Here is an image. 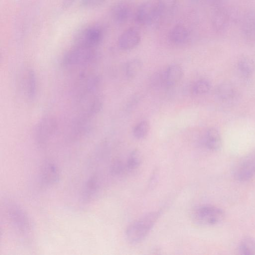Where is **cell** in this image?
Returning <instances> with one entry per match:
<instances>
[{
  "mask_svg": "<svg viewBox=\"0 0 255 255\" xmlns=\"http://www.w3.org/2000/svg\"><path fill=\"white\" fill-rule=\"evenodd\" d=\"M162 212L158 210L147 213L131 223L126 231L128 242L133 244L142 242L151 230Z\"/></svg>",
  "mask_w": 255,
  "mask_h": 255,
  "instance_id": "obj_1",
  "label": "cell"
},
{
  "mask_svg": "<svg viewBox=\"0 0 255 255\" xmlns=\"http://www.w3.org/2000/svg\"><path fill=\"white\" fill-rule=\"evenodd\" d=\"M221 209L209 205H203L195 208L191 213L193 222L201 226H212L220 223L224 217Z\"/></svg>",
  "mask_w": 255,
  "mask_h": 255,
  "instance_id": "obj_2",
  "label": "cell"
},
{
  "mask_svg": "<svg viewBox=\"0 0 255 255\" xmlns=\"http://www.w3.org/2000/svg\"><path fill=\"white\" fill-rule=\"evenodd\" d=\"M104 34L103 29L98 24L84 26L75 33V45L95 48L102 42Z\"/></svg>",
  "mask_w": 255,
  "mask_h": 255,
  "instance_id": "obj_3",
  "label": "cell"
},
{
  "mask_svg": "<svg viewBox=\"0 0 255 255\" xmlns=\"http://www.w3.org/2000/svg\"><path fill=\"white\" fill-rule=\"evenodd\" d=\"M96 55L95 48L75 45L65 54L62 63L66 67L88 64L95 59Z\"/></svg>",
  "mask_w": 255,
  "mask_h": 255,
  "instance_id": "obj_4",
  "label": "cell"
},
{
  "mask_svg": "<svg viewBox=\"0 0 255 255\" xmlns=\"http://www.w3.org/2000/svg\"><path fill=\"white\" fill-rule=\"evenodd\" d=\"M135 18L142 25H151L159 22L162 16L157 1L148 0L142 3L137 8Z\"/></svg>",
  "mask_w": 255,
  "mask_h": 255,
  "instance_id": "obj_5",
  "label": "cell"
},
{
  "mask_svg": "<svg viewBox=\"0 0 255 255\" xmlns=\"http://www.w3.org/2000/svg\"><path fill=\"white\" fill-rule=\"evenodd\" d=\"M8 218L12 225L20 234L24 235L31 230L30 220L23 209L13 202H8L6 206Z\"/></svg>",
  "mask_w": 255,
  "mask_h": 255,
  "instance_id": "obj_6",
  "label": "cell"
},
{
  "mask_svg": "<svg viewBox=\"0 0 255 255\" xmlns=\"http://www.w3.org/2000/svg\"><path fill=\"white\" fill-rule=\"evenodd\" d=\"M255 174V149L241 159L234 171L235 179L240 181H246Z\"/></svg>",
  "mask_w": 255,
  "mask_h": 255,
  "instance_id": "obj_7",
  "label": "cell"
},
{
  "mask_svg": "<svg viewBox=\"0 0 255 255\" xmlns=\"http://www.w3.org/2000/svg\"><path fill=\"white\" fill-rule=\"evenodd\" d=\"M56 124L51 117L43 118L38 124L35 130V141L40 146H44L54 133Z\"/></svg>",
  "mask_w": 255,
  "mask_h": 255,
  "instance_id": "obj_8",
  "label": "cell"
},
{
  "mask_svg": "<svg viewBox=\"0 0 255 255\" xmlns=\"http://www.w3.org/2000/svg\"><path fill=\"white\" fill-rule=\"evenodd\" d=\"M133 5L130 0H119L111 7V15L118 24H124L129 19L132 13Z\"/></svg>",
  "mask_w": 255,
  "mask_h": 255,
  "instance_id": "obj_9",
  "label": "cell"
},
{
  "mask_svg": "<svg viewBox=\"0 0 255 255\" xmlns=\"http://www.w3.org/2000/svg\"><path fill=\"white\" fill-rule=\"evenodd\" d=\"M140 39L139 32L135 28L130 27L121 34L118 39V44L122 49L129 50L136 47Z\"/></svg>",
  "mask_w": 255,
  "mask_h": 255,
  "instance_id": "obj_10",
  "label": "cell"
},
{
  "mask_svg": "<svg viewBox=\"0 0 255 255\" xmlns=\"http://www.w3.org/2000/svg\"><path fill=\"white\" fill-rule=\"evenodd\" d=\"M59 171L56 165L52 162L44 163L41 169L40 181L45 186H52L59 180Z\"/></svg>",
  "mask_w": 255,
  "mask_h": 255,
  "instance_id": "obj_11",
  "label": "cell"
},
{
  "mask_svg": "<svg viewBox=\"0 0 255 255\" xmlns=\"http://www.w3.org/2000/svg\"><path fill=\"white\" fill-rule=\"evenodd\" d=\"M229 15L223 5L212 8L211 15V23L216 32H222L227 27Z\"/></svg>",
  "mask_w": 255,
  "mask_h": 255,
  "instance_id": "obj_12",
  "label": "cell"
},
{
  "mask_svg": "<svg viewBox=\"0 0 255 255\" xmlns=\"http://www.w3.org/2000/svg\"><path fill=\"white\" fill-rule=\"evenodd\" d=\"M241 32L248 41H255V10H250L244 14L242 20Z\"/></svg>",
  "mask_w": 255,
  "mask_h": 255,
  "instance_id": "obj_13",
  "label": "cell"
},
{
  "mask_svg": "<svg viewBox=\"0 0 255 255\" xmlns=\"http://www.w3.org/2000/svg\"><path fill=\"white\" fill-rule=\"evenodd\" d=\"M99 181L97 176L93 175L85 182L82 193L83 202L90 201L95 196L99 189Z\"/></svg>",
  "mask_w": 255,
  "mask_h": 255,
  "instance_id": "obj_14",
  "label": "cell"
},
{
  "mask_svg": "<svg viewBox=\"0 0 255 255\" xmlns=\"http://www.w3.org/2000/svg\"><path fill=\"white\" fill-rule=\"evenodd\" d=\"M215 94L220 100L227 102L235 98L237 91L232 84L229 82H223L216 87Z\"/></svg>",
  "mask_w": 255,
  "mask_h": 255,
  "instance_id": "obj_15",
  "label": "cell"
},
{
  "mask_svg": "<svg viewBox=\"0 0 255 255\" xmlns=\"http://www.w3.org/2000/svg\"><path fill=\"white\" fill-rule=\"evenodd\" d=\"M183 71L180 66L177 64L169 65L165 73L164 82L169 86L177 84L183 76Z\"/></svg>",
  "mask_w": 255,
  "mask_h": 255,
  "instance_id": "obj_16",
  "label": "cell"
},
{
  "mask_svg": "<svg viewBox=\"0 0 255 255\" xmlns=\"http://www.w3.org/2000/svg\"><path fill=\"white\" fill-rule=\"evenodd\" d=\"M204 142L206 147L210 150L220 149L222 139L218 130L215 128H209L206 132Z\"/></svg>",
  "mask_w": 255,
  "mask_h": 255,
  "instance_id": "obj_17",
  "label": "cell"
},
{
  "mask_svg": "<svg viewBox=\"0 0 255 255\" xmlns=\"http://www.w3.org/2000/svg\"><path fill=\"white\" fill-rule=\"evenodd\" d=\"M189 32L186 27L177 24L170 31L168 37L171 42L175 44L184 43L188 38Z\"/></svg>",
  "mask_w": 255,
  "mask_h": 255,
  "instance_id": "obj_18",
  "label": "cell"
},
{
  "mask_svg": "<svg viewBox=\"0 0 255 255\" xmlns=\"http://www.w3.org/2000/svg\"><path fill=\"white\" fill-rule=\"evenodd\" d=\"M24 86L27 97L33 99L37 91V81L34 72L32 70L26 72L24 76Z\"/></svg>",
  "mask_w": 255,
  "mask_h": 255,
  "instance_id": "obj_19",
  "label": "cell"
},
{
  "mask_svg": "<svg viewBox=\"0 0 255 255\" xmlns=\"http://www.w3.org/2000/svg\"><path fill=\"white\" fill-rule=\"evenodd\" d=\"M238 69L245 78L252 76L255 70L254 61L250 58L244 57L240 59L238 62Z\"/></svg>",
  "mask_w": 255,
  "mask_h": 255,
  "instance_id": "obj_20",
  "label": "cell"
},
{
  "mask_svg": "<svg viewBox=\"0 0 255 255\" xmlns=\"http://www.w3.org/2000/svg\"><path fill=\"white\" fill-rule=\"evenodd\" d=\"M142 67V62L139 59L135 58L129 60L125 66L127 76L129 78L135 77L140 72Z\"/></svg>",
  "mask_w": 255,
  "mask_h": 255,
  "instance_id": "obj_21",
  "label": "cell"
},
{
  "mask_svg": "<svg viewBox=\"0 0 255 255\" xmlns=\"http://www.w3.org/2000/svg\"><path fill=\"white\" fill-rule=\"evenodd\" d=\"M239 252L242 255H255V240L249 237L243 239L239 246Z\"/></svg>",
  "mask_w": 255,
  "mask_h": 255,
  "instance_id": "obj_22",
  "label": "cell"
},
{
  "mask_svg": "<svg viewBox=\"0 0 255 255\" xmlns=\"http://www.w3.org/2000/svg\"><path fill=\"white\" fill-rule=\"evenodd\" d=\"M162 18L166 14L171 13L176 7L177 0H157Z\"/></svg>",
  "mask_w": 255,
  "mask_h": 255,
  "instance_id": "obj_23",
  "label": "cell"
},
{
  "mask_svg": "<svg viewBox=\"0 0 255 255\" xmlns=\"http://www.w3.org/2000/svg\"><path fill=\"white\" fill-rule=\"evenodd\" d=\"M149 123L145 121L138 123L133 129V135L138 139L144 138L147 135L149 131Z\"/></svg>",
  "mask_w": 255,
  "mask_h": 255,
  "instance_id": "obj_24",
  "label": "cell"
},
{
  "mask_svg": "<svg viewBox=\"0 0 255 255\" xmlns=\"http://www.w3.org/2000/svg\"><path fill=\"white\" fill-rule=\"evenodd\" d=\"M211 87L209 81L206 79H201L196 81L193 85L192 91L197 95H201L208 92Z\"/></svg>",
  "mask_w": 255,
  "mask_h": 255,
  "instance_id": "obj_25",
  "label": "cell"
},
{
  "mask_svg": "<svg viewBox=\"0 0 255 255\" xmlns=\"http://www.w3.org/2000/svg\"><path fill=\"white\" fill-rule=\"evenodd\" d=\"M141 158L140 153L137 150L132 151L129 155L126 164V168L130 171L136 169L140 165Z\"/></svg>",
  "mask_w": 255,
  "mask_h": 255,
  "instance_id": "obj_26",
  "label": "cell"
},
{
  "mask_svg": "<svg viewBox=\"0 0 255 255\" xmlns=\"http://www.w3.org/2000/svg\"><path fill=\"white\" fill-rule=\"evenodd\" d=\"M125 167L122 161L120 160H115L110 165V172L111 175L118 176L124 172Z\"/></svg>",
  "mask_w": 255,
  "mask_h": 255,
  "instance_id": "obj_27",
  "label": "cell"
},
{
  "mask_svg": "<svg viewBox=\"0 0 255 255\" xmlns=\"http://www.w3.org/2000/svg\"><path fill=\"white\" fill-rule=\"evenodd\" d=\"M106 0H82L81 5L85 8H93L102 4Z\"/></svg>",
  "mask_w": 255,
  "mask_h": 255,
  "instance_id": "obj_28",
  "label": "cell"
},
{
  "mask_svg": "<svg viewBox=\"0 0 255 255\" xmlns=\"http://www.w3.org/2000/svg\"><path fill=\"white\" fill-rule=\"evenodd\" d=\"M202 2L214 8L223 5V0H202Z\"/></svg>",
  "mask_w": 255,
  "mask_h": 255,
  "instance_id": "obj_29",
  "label": "cell"
},
{
  "mask_svg": "<svg viewBox=\"0 0 255 255\" xmlns=\"http://www.w3.org/2000/svg\"><path fill=\"white\" fill-rule=\"evenodd\" d=\"M75 1V0H63V7L65 8H69L73 4Z\"/></svg>",
  "mask_w": 255,
  "mask_h": 255,
  "instance_id": "obj_30",
  "label": "cell"
},
{
  "mask_svg": "<svg viewBox=\"0 0 255 255\" xmlns=\"http://www.w3.org/2000/svg\"><path fill=\"white\" fill-rule=\"evenodd\" d=\"M189 0L191 2L195 3H197L200 2L201 1L202 2V0Z\"/></svg>",
  "mask_w": 255,
  "mask_h": 255,
  "instance_id": "obj_31",
  "label": "cell"
}]
</instances>
